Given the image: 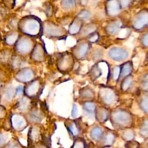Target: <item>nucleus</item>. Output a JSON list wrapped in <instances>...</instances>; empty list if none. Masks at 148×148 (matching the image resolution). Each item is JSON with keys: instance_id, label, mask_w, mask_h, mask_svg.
Instances as JSON below:
<instances>
[{"instance_id": "f257e3e1", "label": "nucleus", "mask_w": 148, "mask_h": 148, "mask_svg": "<svg viewBox=\"0 0 148 148\" xmlns=\"http://www.w3.org/2000/svg\"><path fill=\"white\" fill-rule=\"evenodd\" d=\"M109 119L114 130L121 131L132 128L135 122L134 114L129 110L120 108L110 109Z\"/></svg>"}, {"instance_id": "f03ea898", "label": "nucleus", "mask_w": 148, "mask_h": 148, "mask_svg": "<svg viewBox=\"0 0 148 148\" xmlns=\"http://www.w3.org/2000/svg\"><path fill=\"white\" fill-rule=\"evenodd\" d=\"M119 95L114 88L109 86L101 85L98 92V101L99 103L110 109L114 107L119 101Z\"/></svg>"}, {"instance_id": "7ed1b4c3", "label": "nucleus", "mask_w": 148, "mask_h": 148, "mask_svg": "<svg viewBox=\"0 0 148 148\" xmlns=\"http://www.w3.org/2000/svg\"><path fill=\"white\" fill-rule=\"evenodd\" d=\"M81 117L73 118V119H67L64 122V125L72 139L82 136L87 127L83 123Z\"/></svg>"}, {"instance_id": "20e7f679", "label": "nucleus", "mask_w": 148, "mask_h": 148, "mask_svg": "<svg viewBox=\"0 0 148 148\" xmlns=\"http://www.w3.org/2000/svg\"><path fill=\"white\" fill-rule=\"evenodd\" d=\"M118 134L115 130L104 127V131L100 140L95 143L99 148H105L112 146L115 142Z\"/></svg>"}, {"instance_id": "39448f33", "label": "nucleus", "mask_w": 148, "mask_h": 148, "mask_svg": "<svg viewBox=\"0 0 148 148\" xmlns=\"http://www.w3.org/2000/svg\"><path fill=\"white\" fill-rule=\"evenodd\" d=\"M110 109L103 106L102 105L97 106L95 113L94 117L96 121L99 124H104L109 119Z\"/></svg>"}, {"instance_id": "423d86ee", "label": "nucleus", "mask_w": 148, "mask_h": 148, "mask_svg": "<svg viewBox=\"0 0 148 148\" xmlns=\"http://www.w3.org/2000/svg\"><path fill=\"white\" fill-rule=\"evenodd\" d=\"M42 82L41 80L35 79L33 80L27 87L26 91L27 94L30 97H36L40 95L42 91Z\"/></svg>"}, {"instance_id": "0eeeda50", "label": "nucleus", "mask_w": 148, "mask_h": 148, "mask_svg": "<svg viewBox=\"0 0 148 148\" xmlns=\"http://www.w3.org/2000/svg\"><path fill=\"white\" fill-rule=\"evenodd\" d=\"M104 131V127L101 124H95L89 130V136L94 143H97L101 139Z\"/></svg>"}, {"instance_id": "6e6552de", "label": "nucleus", "mask_w": 148, "mask_h": 148, "mask_svg": "<svg viewBox=\"0 0 148 148\" xmlns=\"http://www.w3.org/2000/svg\"><path fill=\"white\" fill-rule=\"evenodd\" d=\"M79 95L83 101H93L95 97V93L90 86H86L80 90Z\"/></svg>"}, {"instance_id": "1a4fd4ad", "label": "nucleus", "mask_w": 148, "mask_h": 148, "mask_svg": "<svg viewBox=\"0 0 148 148\" xmlns=\"http://www.w3.org/2000/svg\"><path fill=\"white\" fill-rule=\"evenodd\" d=\"M82 108L84 114L88 117H94V113L97 107V104L93 101H83Z\"/></svg>"}, {"instance_id": "9d476101", "label": "nucleus", "mask_w": 148, "mask_h": 148, "mask_svg": "<svg viewBox=\"0 0 148 148\" xmlns=\"http://www.w3.org/2000/svg\"><path fill=\"white\" fill-rule=\"evenodd\" d=\"M120 90L123 92H129L134 87V79L131 75L120 80Z\"/></svg>"}, {"instance_id": "9b49d317", "label": "nucleus", "mask_w": 148, "mask_h": 148, "mask_svg": "<svg viewBox=\"0 0 148 148\" xmlns=\"http://www.w3.org/2000/svg\"><path fill=\"white\" fill-rule=\"evenodd\" d=\"M73 66V61L72 59L69 58H63L58 62L57 68L58 70L61 72H68L72 70Z\"/></svg>"}, {"instance_id": "f8f14e48", "label": "nucleus", "mask_w": 148, "mask_h": 148, "mask_svg": "<svg viewBox=\"0 0 148 148\" xmlns=\"http://www.w3.org/2000/svg\"><path fill=\"white\" fill-rule=\"evenodd\" d=\"M110 58L116 61H122L126 59L128 57V54L126 51L119 49H112L109 53Z\"/></svg>"}, {"instance_id": "ddd939ff", "label": "nucleus", "mask_w": 148, "mask_h": 148, "mask_svg": "<svg viewBox=\"0 0 148 148\" xmlns=\"http://www.w3.org/2000/svg\"><path fill=\"white\" fill-rule=\"evenodd\" d=\"M133 71L132 64L131 62H127L120 66V75L119 82L123 78L131 75Z\"/></svg>"}, {"instance_id": "4468645a", "label": "nucleus", "mask_w": 148, "mask_h": 148, "mask_svg": "<svg viewBox=\"0 0 148 148\" xmlns=\"http://www.w3.org/2000/svg\"><path fill=\"white\" fill-rule=\"evenodd\" d=\"M103 75L102 69L99 66V63L95 64L89 71L88 76L91 81L95 82Z\"/></svg>"}, {"instance_id": "2eb2a0df", "label": "nucleus", "mask_w": 148, "mask_h": 148, "mask_svg": "<svg viewBox=\"0 0 148 148\" xmlns=\"http://www.w3.org/2000/svg\"><path fill=\"white\" fill-rule=\"evenodd\" d=\"M139 132L141 137L147 139L148 137V119L147 117H143L139 123Z\"/></svg>"}, {"instance_id": "dca6fc26", "label": "nucleus", "mask_w": 148, "mask_h": 148, "mask_svg": "<svg viewBox=\"0 0 148 148\" xmlns=\"http://www.w3.org/2000/svg\"><path fill=\"white\" fill-rule=\"evenodd\" d=\"M138 105L140 110L146 114L148 112V95L147 92H144L138 98Z\"/></svg>"}, {"instance_id": "f3484780", "label": "nucleus", "mask_w": 148, "mask_h": 148, "mask_svg": "<svg viewBox=\"0 0 148 148\" xmlns=\"http://www.w3.org/2000/svg\"><path fill=\"white\" fill-rule=\"evenodd\" d=\"M121 138L125 142L134 140L135 137V132L132 128H128L121 130Z\"/></svg>"}, {"instance_id": "a211bd4d", "label": "nucleus", "mask_w": 148, "mask_h": 148, "mask_svg": "<svg viewBox=\"0 0 148 148\" xmlns=\"http://www.w3.org/2000/svg\"><path fill=\"white\" fill-rule=\"evenodd\" d=\"M29 117L32 122L38 123L42 120L43 118V113L40 110L35 109L31 112L29 114Z\"/></svg>"}, {"instance_id": "6ab92c4d", "label": "nucleus", "mask_w": 148, "mask_h": 148, "mask_svg": "<svg viewBox=\"0 0 148 148\" xmlns=\"http://www.w3.org/2000/svg\"><path fill=\"white\" fill-rule=\"evenodd\" d=\"M87 143L82 136H79L73 139V144L71 148H87Z\"/></svg>"}, {"instance_id": "aec40b11", "label": "nucleus", "mask_w": 148, "mask_h": 148, "mask_svg": "<svg viewBox=\"0 0 148 148\" xmlns=\"http://www.w3.org/2000/svg\"><path fill=\"white\" fill-rule=\"evenodd\" d=\"M23 72L21 74V80H23V82H31V80L34 79L35 76V73L32 70L30 69H27Z\"/></svg>"}, {"instance_id": "412c9836", "label": "nucleus", "mask_w": 148, "mask_h": 148, "mask_svg": "<svg viewBox=\"0 0 148 148\" xmlns=\"http://www.w3.org/2000/svg\"><path fill=\"white\" fill-rule=\"evenodd\" d=\"M31 138L32 140H33L34 142H39V140H40V138H42V134L40 128L35 126L32 128L31 130Z\"/></svg>"}, {"instance_id": "4be33fe9", "label": "nucleus", "mask_w": 148, "mask_h": 148, "mask_svg": "<svg viewBox=\"0 0 148 148\" xmlns=\"http://www.w3.org/2000/svg\"><path fill=\"white\" fill-rule=\"evenodd\" d=\"M140 87L144 92L148 91V74L146 73L141 77L140 80Z\"/></svg>"}, {"instance_id": "5701e85b", "label": "nucleus", "mask_w": 148, "mask_h": 148, "mask_svg": "<svg viewBox=\"0 0 148 148\" xmlns=\"http://www.w3.org/2000/svg\"><path fill=\"white\" fill-rule=\"evenodd\" d=\"M140 143L134 140L127 141L125 144V148H139Z\"/></svg>"}, {"instance_id": "b1692460", "label": "nucleus", "mask_w": 148, "mask_h": 148, "mask_svg": "<svg viewBox=\"0 0 148 148\" xmlns=\"http://www.w3.org/2000/svg\"><path fill=\"white\" fill-rule=\"evenodd\" d=\"M77 107L75 104H74L73 105V108L72 111V116L73 118H75L77 116Z\"/></svg>"}, {"instance_id": "393cba45", "label": "nucleus", "mask_w": 148, "mask_h": 148, "mask_svg": "<svg viewBox=\"0 0 148 148\" xmlns=\"http://www.w3.org/2000/svg\"><path fill=\"white\" fill-rule=\"evenodd\" d=\"M34 148H50L49 146L44 144L41 142V143H39V145L35 146Z\"/></svg>"}, {"instance_id": "a878e982", "label": "nucleus", "mask_w": 148, "mask_h": 148, "mask_svg": "<svg viewBox=\"0 0 148 148\" xmlns=\"http://www.w3.org/2000/svg\"><path fill=\"white\" fill-rule=\"evenodd\" d=\"M87 148H99L93 142H90L87 144Z\"/></svg>"}, {"instance_id": "bb28decb", "label": "nucleus", "mask_w": 148, "mask_h": 148, "mask_svg": "<svg viewBox=\"0 0 148 148\" xmlns=\"http://www.w3.org/2000/svg\"><path fill=\"white\" fill-rule=\"evenodd\" d=\"M13 36H14V35H13V36H12V41H13V39H14V38H13ZM6 41H8V43H9V42H11V40H9V38H8V37H6ZM10 39H11V38Z\"/></svg>"}, {"instance_id": "cd10ccee", "label": "nucleus", "mask_w": 148, "mask_h": 148, "mask_svg": "<svg viewBox=\"0 0 148 148\" xmlns=\"http://www.w3.org/2000/svg\"><path fill=\"white\" fill-rule=\"evenodd\" d=\"M60 148H62V147H60Z\"/></svg>"}]
</instances>
